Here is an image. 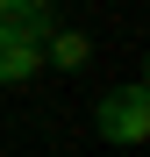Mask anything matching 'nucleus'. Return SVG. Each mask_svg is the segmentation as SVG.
I'll return each instance as SVG.
<instances>
[{"label":"nucleus","mask_w":150,"mask_h":157,"mask_svg":"<svg viewBox=\"0 0 150 157\" xmlns=\"http://www.w3.org/2000/svg\"><path fill=\"white\" fill-rule=\"evenodd\" d=\"M93 128H100L107 143H143V136H150V93H143V86H114V93L93 107Z\"/></svg>","instance_id":"f257e3e1"},{"label":"nucleus","mask_w":150,"mask_h":157,"mask_svg":"<svg viewBox=\"0 0 150 157\" xmlns=\"http://www.w3.org/2000/svg\"><path fill=\"white\" fill-rule=\"evenodd\" d=\"M43 71V43H29L21 29H7L0 21V86H21V78Z\"/></svg>","instance_id":"f03ea898"},{"label":"nucleus","mask_w":150,"mask_h":157,"mask_svg":"<svg viewBox=\"0 0 150 157\" xmlns=\"http://www.w3.org/2000/svg\"><path fill=\"white\" fill-rule=\"evenodd\" d=\"M86 57H93V43L79 29H50V64H57V71H79Z\"/></svg>","instance_id":"7ed1b4c3"},{"label":"nucleus","mask_w":150,"mask_h":157,"mask_svg":"<svg viewBox=\"0 0 150 157\" xmlns=\"http://www.w3.org/2000/svg\"><path fill=\"white\" fill-rule=\"evenodd\" d=\"M0 21H7V0H0Z\"/></svg>","instance_id":"20e7f679"},{"label":"nucleus","mask_w":150,"mask_h":157,"mask_svg":"<svg viewBox=\"0 0 150 157\" xmlns=\"http://www.w3.org/2000/svg\"><path fill=\"white\" fill-rule=\"evenodd\" d=\"M7 7H14V0H7Z\"/></svg>","instance_id":"39448f33"}]
</instances>
